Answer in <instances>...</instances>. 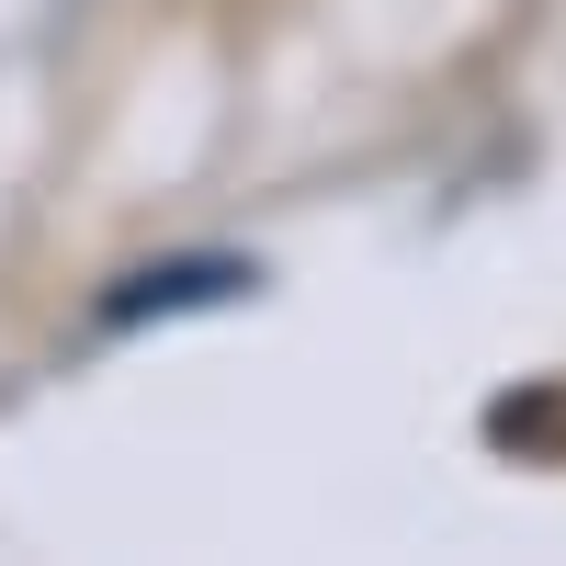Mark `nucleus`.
Segmentation results:
<instances>
[{
    "mask_svg": "<svg viewBox=\"0 0 566 566\" xmlns=\"http://www.w3.org/2000/svg\"><path fill=\"white\" fill-rule=\"evenodd\" d=\"M239 283H261V272H239V261H181V272H125V295H103V317H136V306H181V295H239Z\"/></svg>",
    "mask_w": 566,
    "mask_h": 566,
    "instance_id": "obj_1",
    "label": "nucleus"
}]
</instances>
